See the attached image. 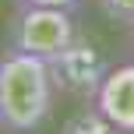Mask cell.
I'll return each mask as SVG.
<instances>
[{
    "label": "cell",
    "mask_w": 134,
    "mask_h": 134,
    "mask_svg": "<svg viewBox=\"0 0 134 134\" xmlns=\"http://www.w3.org/2000/svg\"><path fill=\"white\" fill-rule=\"evenodd\" d=\"M46 67H49V81H53L57 92L78 95V99H95L102 78L109 74L106 53L81 35L74 42H67L60 53H53L46 60Z\"/></svg>",
    "instance_id": "obj_3"
},
{
    "label": "cell",
    "mask_w": 134,
    "mask_h": 134,
    "mask_svg": "<svg viewBox=\"0 0 134 134\" xmlns=\"http://www.w3.org/2000/svg\"><path fill=\"white\" fill-rule=\"evenodd\" d=\"M18 4H32V7H67V11H71L78 0H18Z\"/></svg>",
    "instance_id": "obj_7"
},
{
    "label": "cell",
    "mask_w": 134,
    "mask_h": 134,
    "mask_svg": "<svg viewBox=\"0 0 134 134\" xmlns=\"http://www.w3.org/2000/svg\"><path fill=\"white\" fill-rule=\"evenodd\" d=\"M74 39H78V25L67 7H32V4H18V14L11 18V35H7L11 49L42 57V60L60 53Z\"/></svg>",
    "instance_id": "obj_2"
},
{
    "label": "cell",
    "mask_w": 134,
    "mask_h": 134,
    "mask_svg": "<svg viewBox=\"0 0 134 134\" xmlns=\"http://www.w3.org/2000/svg\"><path fill=\"white\" fill-rule=\"evenodd\" d=\"M99 7H102L113 21L134 25V0H99Z\"/></svg>",
    "instance_id": "obj_6"
},
{
    "label": "cell",
    "mask_w": 134,
    "mask_h": 134,
    "mask_svg": "<svg viewBox=\"0 0 134 134\" xmlns=\"http://www.w3.org/2000/svg\"><path fill=\"white\" fill-rule=\"evenodd\" d=\"M131 49H134V25H131Z\"/></svg>",
    "instance_id": "obj_8"
},
{
    "label": "cell",
    "mask_w": 134,
    "mask_h": 134,
    "mask_svg": "<svg viewBox=\"0 0 134 134\" xmlns=\"http://www.w3.org/2000/svg\"><path fill=\"white\" fill-rule=\"evenodd\" d=\"M64 134H120V131L92 106V109H78V113L64 124Z\"/></svg>",
    "instance_id": "obj_5"
},
{
    "label": "cell",
    "mask_w": 134,
    "mask_h": 134,
    "mask_svg": "<svg viewBox=\"0 0 134 134\" xmlns=\"http://www.w3.org/2000/svg\"><path fill=\"white\" fill-rule=\"evenodd\" d=\"M53 81L42 57L11 53L0 57V131L32 134L49 120L53 109Z\"/></svg>",
    "instance_id": "obj_1"
},
{
    "label": "cell",
    "mask_w": 134,
    "mask_h": 134,
    "mask_svg": "<svg viewBox=\"0 0 134 134\" xmlns=\"http://www.w3.org/2000/svg\"><path fill=\"white\" fill-rule=\"evenodd\" d=\"M92 102L120 134H134V60L109 67Z\"/></svg>",
    "instance_id": "obj_4"
}]
</instances>
